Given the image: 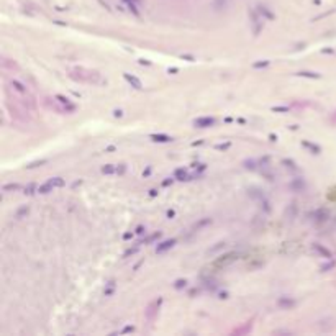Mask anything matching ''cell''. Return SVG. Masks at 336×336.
I'll use <instances>...</instances> for the list:
<instances>
[{"mask_svg":"<svg viewBox=\"0 0 336 336\" xmlns=\"http://www.w3.org/2000/svg\"><path fill=\"white\" fill-rule=\"evenodd\" d=\"M71 77L76 79V80H80V82H94V84L102 82L99 72L89 71V69H82V67L72 69V71H71Z\"/></svg>","mask_w":336,"mask_h":336,"instance_id":"1","label":"cell"},{"mask_svg":"<svg viewBox=\"0 0 336 336\" xmlns=\"http://www.w3.org/2000/svg\"><path fill=\"white\" fill-rule=\"evenodd\" d=\"M54 99H56V102L61 105V112H66V113H72V112H76V105L72 103L67 97H64V95H56Z\"/></svg>","mask_w":336,"mask_h":336,"instance_id":"2","label":"cell"},{"mask_svg":"<svg viewBox=\"0 0 336 336\" xmlns=\"http://www.w3.org/2000/svg\"><path fill=\"white\" fill-rule=\"evenodd\" d=\"M215 123H216V120L212 118V117H200V118H197V120H194L195 128H210Z\"/></svg>","mask_w":336,"mask_h":336,"instance_id":"3","label":"cell"},{"mask_svg":"<svg viewBox=\"0 0 336 336\" xmlns=\"http://www.w3.org/2000/svg\"><path fill=\"white\" fill-rule=\"evenodd\" d=\"M123 77H125V80L129 84L131 87H135L136 90H141L143 89V84H141V80H139L138 77H135V76H131V74H128V72H125L123 74Z\"/></svg>","mask_w":336,"mask_h":336,"instance_id":"4","label":"cell"},{"mask_svg":"<svg viewBox=\"0 0 336 336\" xmlns=\"http://www.w3.org/2000/svg\"><path fill=\"white\" fill-rule=\"evenodd\" d=\"M10 85L13 87V90H16V92H18V94H22V95H25V94H28L26 85H25V84H22L20 80H16V79H12V80H10Z\"/></svg>","mask_w":336,"mask_h":336,"instance_id":"5","label":"cell"},{"mask_svg":"<svg viewBox=\"0 0 336 336\" xmlns=\"http://www.w3.org/2000/svg\"><path fill=\"white\" fill-rule=\"evenodd\" d=\"M174 244H176V239H166V241H162V243H159V244H157L156 253H164V251L171 249V248H172Z\"/></svg>","mask_w":336,"mask_h":336,"instance_id":"6","label":"cell"},{"mask_svg":"<svg viewBox=\"0 0 336 336\" xmlns=\"http://www.w3.org/2000/svg\"><path fill=\"white\" fill-rule=\"evenodd\" d=\"M149 138H151L154 143H171V141H174L172 136H167V135H151Z\"/></svg>","mask_w":336,"mask_h":336,"instance_id":"7","label":"cell"},{"mask_svg":"<svg viewBox=\"0 0 336 336\" xmlns=\"http://www.w3.org/2000/svg\"><path fill=\"white\" fill-rule=\"evenodd\" d=\"M48 182H49L54 189L56 187H62V185H64V179H62V177H51V179H48Z\"/></svg>","mask_w":336,"mask_h":336,"instance_id":"8","label":"cell"},{"mask_svg":"<svg viewBox=\"0 0 336 336\" xmlns=\"http://www.w3.org/2000/svg\"><path fill=\"white\" fill-rule=\"evenodd\" d=\"M297 76H300V77H307V79H318V77H320V74H317V72H308V71H300Z\"/></svg>","mask_w":336,"mask_h":336,"instance_id":"9","label":"cell"},{"mask_svg":"<svg viewBox=\"0 0 336 336\" xmlns=\"http://www.w3.org/2000/svg\"><path fill=\"white\" fill-rule=\"evenodd\" d=\"M102 172H103V174H107V176H108V174H113V172H117V167H115L113 164H107V166H103V167H102Z\"/></svg>","mask_w":336,"mask_h":336,"instance_id":"10","label":"cell"},{"mask_svg":"<svg viewBox=\"0 0 336 336\" xmlns=\"http://www.w3.org/2000/svg\"><path fill=\"white\" fill-rule=\"evenodd\" d=\"M302 144L305 146V148H308L313 154H318V153H320V148H318V146H315V144H311V143H308V141H303Z\"/></svg>","mask_w":336,"mask_h":336,"instance_id":"11","label":"cell"},{"mask_svg":"<svg viewBox=\"0 0 336 336\" xmlns=\"http://www.w3.org/2000/svg\"><path fill=\"white\" fill-rule=\"evenodd\" d=\"M279 305H281V307H287V308H290V307H293V305H295V302H293V300H287V299H281V300H279Z\"/></svg>","mask_w":336,"mask_h":336,"instance_id":"12","label":"cell"},{"mask_svg":"<svg viewBox=\"0 0 336 336\" xmlns=\"http://www.w3.org/2000/svg\"><path fill=\"white\" fill-rule=\"evenodd\" d=\"M20 189V185L18 184H7V185H3V190H18Z\"/></svg>","mask_w":336,"mask_h":336,"instance_id":"13","label":"cell"},{"mask_svg":"<svg viewBox=\"0 0 336 336\" xmlns=\"http://www.w3.org/2000/svg\"><path fill=\"white\" fill-rule=\"evenodd\" d=\"M185 285H187V281H185V279H179V281H176V284H174L176 289H184Z\"/></svg>","mask_w":336,"mask_h":336,"instance_id":"14","label":"cell"},{"mask_svg":"<svg viewBox=\"0 0 336 336\" xmlns=\"http://www.w3.org/2000/svg\"><path fill=\"white\" fill-rule=\"evenodd\" d=\"M34 189H36V185H34V184H30L28 187H25V194H26V195H33V194H34Z\"/></svg>","mask_w":336,"mask_h":336,"instance_id":"15","label":"cell"},{"mask_svg":"<svg viewBox=\"0 0 336 336\" xmlns=\"http://www.w3.org/2000/svg\"><path fill=\"white\" fill-rule=\"evenodd\" d=\"M315 249H318V251H320V253H323V254H325V256H326V257H330V256H331V254H330V251H326V249H325V248H321L320 244H315Z\"/></svg>","mask_w":336,"mask_h":336,"instance_id":"16","label":"cell"},{"mask_svg":"<svg viewBox=\"0 0 336 336\" xmlns=\"http://www.w3.org/2000/svg\"><path fill=\"white\" fill-rule=\"evenodd\" d=\"M269 64H271V61H262V62H254L253 66L257 69V67H266V66H269Z\"/></svg>","mask_w":336,"mask_h":336,"instance_id":"17","label":"cell"},{"mask_svg":"<svg viewBox=\"0 0 336 336\" xmlns=\"http://www.w3.org/2000/svg\"><path fill=\"white\" fill-rule=\"evenodd\" d=\"M159 236H161V233L157 231V233H154V234H151V236H149L148 239H144V243H153V241H154L156 238H159Z\"/></svg>","mask_w":336,"mask_h":336,"instance_id":"18","label":"cell"},{"mask_svg":"<svg viewBox=\"0 0 336 336\" xmlns=\"http://www.w3.org/2000/svg\"><path fill=\"white\" fill-rule=\"evenodd\" d=\"M272 112H282V113H287V112H289V107H272Z\"/></svg>","mask_w":336,"mask_h":336,"instance_id":"19","label":"cell"},{"mask_svg":"<svg viewBox=\"0 0 336 336\" xmlns=\"http://www.w3.org/2000/svg\"><path fill=\"white\" fill-rule=\"evenodd\" d=\"M259 12H261V13H264V15L267 16V18H274V15H272V13H269L267 10L264 8V7H259Z\"/></svg>","mask_w":336,"mask_h":336,"instance_id":"20","label":"cell"},{"mask_svg":"<svg viewBox=\"0 0 336 336\" xmlns=\"http://www.w3.org/2000/svg\"><path fill=\"white\" fill-rule=\"evenodd\" d=\"M284 164H287V167H290V169H293V171H297V167H295V164L292 162V161H287V159H284Z\"/></svg>","mask_w":336,"mask_h":336,"instance_id":"21","label":"cell"},{"mask_svg":"<svg viewBox=\"0 0 336 336\" xmlns=\"http://www.w3.org/2000/svg\"><path fill=\"white\" fill-rule=\"evenodd\" d=\"M215 148L216 149H226V148H230V143H225V144H216Z\"/></svg>","mask_w":336,"mask_h":336,"instance_id":"22","label":"cell"},{"mask_svg":"<svg viewBox=\"0 0 336 336\" xmlns=\"http://www.w3.org/2000/svg\"><path fill=\"white\" fill-rule=\"evenodd\" d=\"M125 169H126V167H125V164H120V167H117V172L118 174H123Z\"/></svg>","mask_w":336,"mask_h":336,"instance_id":"23","label":"cell"},{"mask_svg":"<svg viewBox=\"0 0 336 336\" xmlns=\"http://www.w3.org/2000/svg\"><path fill=\"white\" fill-rule=\"evenodd\" d=\"M113 115H115L117 118H121V117H123V112H121V110H115Z\"/></svg>","mask_w":336,"mask_h":336,"instance_id":"24","label":"cell"},{"mask_svg":"<svg viewBox=\"0 0 336 336\" xmlns=\"http://www.w3.org/2000/svg\"><path fill=\"white\" fill-rule=\"evenodd\" d=\"M143 231H146L144 226H138V228H136V234H141Z\"/></svg>","mask_w":336,"mask_h":336,"instance_id":"25","label":"cell"},{"mask_svg":"<svg viewBox=\"0 0 336 336\" xmlns=\"http://www.w3.org/2000/svg\"><path fill=\"white\" fill-rule=\"evenodd\" d=\"M139 64H146V66H149L151 62H149L148 59H139Z\"/></svg>","mask_w":336,"mask_h":336,"instance_id":"26","label":"cell"},{"mask_svg":"<svg viewBox=\"0 0 336 336\" xmlns=\"http://www.w3.org/2000/svg\"><path fill=\"white\" fill-rule=\"evenodd\" d=\"M129 331H133V326H126L123 331H121V333H129Z\"/></svg>","mask_w":336,"mask_h":336,"instance_id":"27","label":"cell"},{"mask_svg":"<svg viewBox=\"0 0 336 336\" xmlns=\"http://www.w3.org/2000/svg\"><path fill=\"white\" fill-rule=\"evenodd\" d=\"M172 182H174V179H167V180L162 182V185H169V184H172Z\"/></svg>","mask_w":336,"mask_h":336,"instance_id":"28","label":"cell"},{"mask_svg":"<svg viewBox=\"0 0 336 336\" xmlns=\"http://www.w3.org/2000/svg\"><path fill=\"white\" fill-rule=\"evenodd\" d=\"M149 195H151V197H156V195H157V190H154V189H153V190H149Z\"/></svg>","mask_w":336,"mask_h":336,"instance_id":"29","label":"cell"},{"mask_svg":"<svg viewBox=\"0 0 336 336\" xmlns=\"http://www.w3.org/2000/svg\"><path fill=\"white\" fill-rule=\"evenodd\" d=\"M174 215H176V213H174V210H169V212H167V216H169V218H172Z\"/></svg>","mask_w":336,"mask_h":336,"instance_id":"30","label":"cell"},{"mask_svg":"<svg viewBox=\"0 0 336 336\" xmlns=\"http://www.w3.org/2000/svg\"><path fill=\"white\" fill-rule=\"evenodd\" d=\"M123 238H125V239H128V238H131V233H126V234H123Z\"/></svg>","mask_w":336,"mask_h":336,"instance_id":"31","label":"cell"}]
</instances>
